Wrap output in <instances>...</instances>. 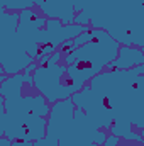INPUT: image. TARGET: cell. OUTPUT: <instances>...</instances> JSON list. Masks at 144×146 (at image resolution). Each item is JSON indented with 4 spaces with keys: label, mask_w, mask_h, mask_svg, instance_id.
<instances>
[{
    "label": "cell",
    "mask_w": 144,
    "mask_h": 146,
    "mask_svg": "<svg viewBox=\"0 0 144 146\" xmlns=\"http://www.w3.org/2000/svg\"><path fill=\"white\" fill-rule=\"evenodd\" d=\"M88 87L95 90L105 109L112 114V134L127 141L141 143V134H136L131 126L144 129V66L129 70H110L95 75Z\"/></svg>",
    "instance_id": "1"
},
{
    "label": "cell",
    "mask_w": 144,
    "mask_h": 146,
    "mask_svg": "<svg viewBox=\"0 0 144 146\" xmlns=\"http://www.w3.org/2000/svg\"><path fill=\"white\" fill-rule=\"evenodd\" d=\"M75 24L102 29L126 46L144 44V0H71Z\"/></svg>",
    "instance_id": "2"
},
{
    "label": "cell",
    "mask_w": 144,
    "mask_h": 146,
    "mask_svg": "<svg viewBox=\"0 0 144 146\" xmlns=\"http://www.w3.org/2000/svg\"><path fill=\"white\" fill-rule=\"evenodd\" d=\"M32 75L27 72L0 76V95L3 97V115L0 129L10 141H39L46 134V115L49 107L42 95L22 97V83H31Z\"/></svg>",
    "instance_id": "3"
},
{
    "label": "cell",
    "mask_w": 144,
    "mask_h": 146,
    "mask_svg": "<svg viewBox=\"0 0 144 146\" xmlns=\"http://www.w3.org/2000/svg\"><path fill=\"white\" fill-rule=\"evenodd\" d=\"M46 131L54 134L59 146H92L104 145L107 136L97 129L81 109L75 110L71 99L58 100L49 112Z\"/></svg>",
    "instance_id": "4"
},
{
    "label": "cell",
    "mask_w": 144,
    "mask_h": 146,
    "mask_svg": "<svg viewBox=\"0 0 144 146\" xmlns=\"http://www.w3.org/2000/svg\"><path fill=\"white\" fill-rule=\"evenodd\" d=\"M7 0H0V65L3 72L15 75L20 70H26L34 58L26 54L17 39V24L19 14L3 12Z\"/></svg>",
    "instance_id": "5"
},
{
    "label": "cell",
    "mask_w": 144,
    "mask_h": 146,
    "mask_svg": "<svg viewBox=\"0 0 144 146\" xmlns=\"http://www.w3.org/2000/svg\"><path fill=\"white\" fill-rule=\"evenodd\" d=\"M144 63V54L141 48H132V46H120L119 48V58L108 63L112 70H129L134 66H139Z\"/></svg>",
    "instance_id": "6"
},
{
    "label": "cell",
    "mask_w": 144,
    "mask_h": 146,
    "mask_svg": "<svg viewBox=\"0 0 144 146\" xmlns=\"http://www.w3.org/2000/svg\"><path fill=\"white\" fill-rule=\"evenodd\" d=\"M10 146H59V145H58L56 136L46 131L44 138H41V139L36 141V143H31V141H19V139H15V141H12V145Z\"/></svg>",
    "instance_id": "7"
},
{
    "label": "cell",
    "mask_w": 144,
    "mask_h": 146,
    "mask_svg": "<svg viewBox=\"0 0 144 146\" xmlns=\"http://www.w3.org/2000/svg\"><path fill=\"white\" fill-rule=\"evenodd\" d=\"M2 73H3V68H2V65H0V76H2Z\"/></svg>",
    "instance_id": "8"
}]
</instances>
